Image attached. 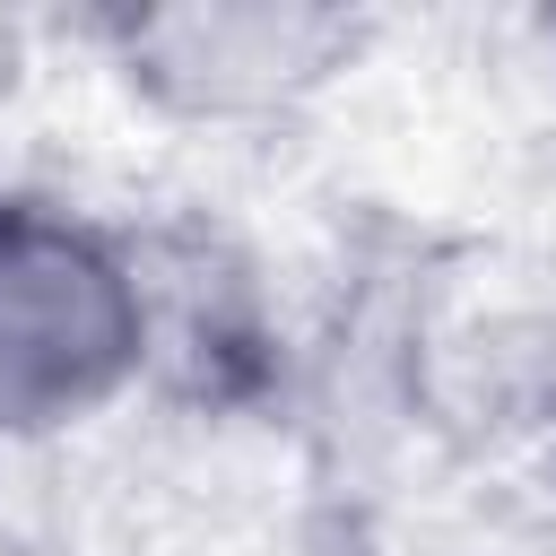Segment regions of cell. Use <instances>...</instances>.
<instances>
[{"mask_svg": "<svg viewBox=\"0 0 556 556\" xmlns=\"http://www.w3.org/2000/svg\"><path fill=\"white\" fill-rule=\"evenodd\" d=\"M156 348L139 261L78 226L17 208L0 235V443L61 434L122 400Z\"/></svg>", "mask_w": 556, "mask_h": 556, "instance_id": "6da1fadb", "label": "cell"}, {"mask_svg": "<svg viewBox=\"0 0 556 556\" xmlns=\"http://www.w3.org/2000/svg\"><path fill=\"white\" fill-rule=\"evenodd\" d=\"M9 217H17V208H9V200H0V235H9Z\"/></svg>", "mask_w": 556, "mask_h": 556, "instance_id": "3957f363", "label": "cell"}, {"mask_svg": "<svg viewBox=\"0 0 556 556\" xmlns=\"http://www.w3.org/2000/svg\"><path fill=\"white\" fill-rule=\"evenodd\" d=\"M122 70L174 104V113H269L330 78L356 43L330 9H278V0H208V9H148L113 17Z\"/></svg>", "mask_w": 556, "mask_h": 556, "instance_id": "7a4b0ae2", "label": "cell"}]
</instances>
